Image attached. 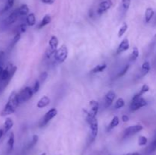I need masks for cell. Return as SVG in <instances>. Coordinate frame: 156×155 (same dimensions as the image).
<instances>
[{"instance_id":"8992f818","label":"cell","mask_w":156,"mask_h":155,"mask_svg":"<svg viewBox=\"0 0 156 155\" xmlns=\"http://www.w3.org/2000/svg\"><path fill=\"white\" fill-rule=\"evenodd\" d=\"M57 114V110L55 108H52L50 109L48 112H47V113L44 115V116L43 117V119H41V122H40V126L43 127L44 126H46L50 120L52 119L53 118H54L55 116Z\"/></svg>"},{"instance_id":"6da1fadb","label":"cell","mask_w":156,"mask_h":155,"mask_svg":"<svg viewBox=\"0 0 156 155\" xmlns=\"http://www.w3.org/2000/svg\"><path fill=\"white\" fill-rule=\"evenodd\" d=\"M20 104L19 100H18V93L15 91H13L11 93L9 98H8V102L5 104L4 109L2 110L0 115L2 116H5L12 114L15 113V110L18 108V105Z\"/></svg>"},{"instance_id":"d6986e66","label":"cell","mask_w":156,"mask_h":155,"mask_svg":"<svg viewBox=\"0 0 156 155\" xmlns=\"http://www.w3.org/2000/svg\"><path fill=\"white\" fill-rule=\"evenodd\" d=\"M14 144H15V135L14 133H10L9 136H8V141H7V146H8V150L11 151L14 147Z\"/></svg>"},{"instance_id":"60d3db41","label":"cell","mask_w":156,"mask_h":155,"mask_svg":"<svg viewBox=\"0 0 156 155\" xmlns=\"http://www.w3.org/2000/svg\"><path fill=\"white\" fill-rule=\"evenodd\" d=\"M124 155H141L138 152H133V153H128L126 154H124Z\"/></svg>"},{"instance_id":"e575fe53","label":"cell","mask_w":156,"mask_h":155,"mask_svg":"<svg viewBox=\"0 0 156 155\" xmlns=\"http://www.w3.org/2000/svg\"><path fill=\"white\" fill-rule=\"evenodd\" d=\"M40 83L39 82L38 80H37L34 83V87H33V91H34V94H36V93L38 92L39 89H40Z\"/></svg>"},{"instance_id":"484cf974","label":"cell","mask_w":156,"mask_h":155,"mask_svg":"<svg viewBox=\"0 0 156 155\" xmlns=\"http://www.w3.org/2000/svg\"><path fill=\"white\" fill-rule=\"evenodd\" d=\"M124 106H125V101H124V100L123 98H120L115 102L114 108L115 109H120V108L123 107Z\"/></svg>"},{"instance_id":"ffe728a7","label":"cell","mask_w":156,"mask_h":155,"mask_svg":"<svg viewBox=\"0 0 156 155\" xmlns=\"http://www.w3.org/2000/svg\"><path fill=\"white\" fill-rule=\"evenodd\" d=\"M154 10L152 9L151 8H147V9L145 10V21L146 23H148L151 19L152 18V17L154 16Z\"/></svg>"},{"instance_id":"8d00e7d4","label":"cell","mask_w":156,"mask_h":155,"mask_svg":"<svg viewBox=\"0 0 156 155\" xmlns=\"http://www.w3.org/2000/svg\"><path fill=\"white\" fill-rule=\"evenodd\" d=\"M25 31H26V24H21L19 27V32L21 34V33H24L25 32Z\"/></svg>"},{"instance_id":"5bb4252c","label":"cell","mask_w":156,"mask_h":155,"mask_svg":"<svg viewBox=\"0 0 156 155\" xmlns=\"http://www.w3.org/2000/svg\"><path fill=\"white\" fill-rule=\"evenodd\" d=\"M59 45V40L56 36H52L49 40V46L52 50L56 52Z\"/></svg>"},{"instance_id":"74e56055","label":"cell","mask_w":156,"mask_h":155,"mask_svg":"<svg viewBox=\"0 0 156 155\" xmlns=\"http://www.w3.org/2000/svg\"><path fill=\"white\" fill-rule=\"evenodd\" d=\"M41 1L45 4H53L55 2V0H41Z\"/></svg>"},{"instance_id":"4316f807","label":"cell","mask_w":156,"mask_h":155,"mask_svg":"<svg viewBox=\"0 0 156 155\" xmlns=\"http://www.w3.org/2000/svg\"><path fill=\"white\" fill-rule=\"evenodd\" d=\"M127 29H128V25H127L126 23H124V24L120 27L119 31H118V37H122V36L126 33V31L127 30Z\"/></svg>"},{"instance_id":"7402d4cb","label":"cell","mask_w":156,"mask_h":155,"mask_svg":"<svg viewBox=\"0 0 156 155\" xmlns=\"http://www.w3.org/2000/svg\"><path fill=\"white\" fill-rule=\"evenodd\" d=\"M107 68V64L105 63H102V64H99L98 66H95L93 69L92 70V73H99V72H102L105 69Z\"/></svg>"},{"instance_id":"8fae6325","label":"cell","mask_w":156,"mask_h":155,"mask_svg":"<svg viewBox=\"0 0 156 155\" xmlns=\"http://www.w3.org/2000/svg\"><path fill=\"white\" fill-rule=\"evenodd\" d=\"M129 40H128L127 38L123 39V40L121 41V43L119 44V46H118L117 50V54H120V53H123V52L129 50Z\"/></svg>"},{"instance_id":"4fadbf2b","label":"cell","mask_w":156,"mask_h":155,"mask_svg":"<svg viewBox=\"0 0 156 155\" xmlns=\"http://www.w3.org/2000/svg\"><path fill=\"white\" fill-rule=\"evenodd\" d=\"M50 103V99L47 96H44L42 97L39 101L37 104V107L40 109L41 108H44V107H46L47 106H48Z\"/></svg>"},{"instance_id":"30bf717a","label":"cell","mask_w":156,"mask_h":155,"mask_svg":"<svg viewBox=\"0 0 156 155\" xmlns=\"http://www.w3.org/2000/svg\"><path fill=\"white\" fill-rule=\"evenodd\" d=\"M115 98H116V94L114 91H109L106 95H105V98H104V104H105V107L106 108L109 107L112 104L113 101H114Z\"/></svg>"},{"instance_id":"cb8c5ba5","label":"cell","mask_w":156,"mask_h":155,"mask_svg":"<svg viewBox=\"0 0 156 155\" xmlns=\"http://www.w3.org/2000/svg\"><path fill=\"white\" fill-rule=\"evenodd\" d=\"M119 122H120V119L118 118V116H114V118L112 119L111 122H110L109 126H108V130H111L112 129L115 128L116 126H117L119 125Z\"/></svg>"},{"instance_id":"3957f363","label":"cell","mask_w":156,"mask_h":155,"mask_svg":"<svg viewBox=\"0 0 156 155\" xmlns=\"http://www.w3.org/2000/svg\"><path fill=\"white\" fill-rule=\"evenodd\" d=\"M68 49L66 45H62L60 48L57 49L54 54V59L57 63H64L68 57Z\"/></svg>"},{"instance_id":"2e32d148","label":"cell","mask_w":156,"mask_h":155,"mask_svg":"<svg viewBox=\"0 0 156 155\" xmlns=\"http://www.w3.org/2000/svg\"><path fill=\"white\" fill-rule=\"evenodd\" d=\"M51 17H50V14H46L45 16L43 18L42 21L39 23L38 26H37V28L41 29L42 27H45L46 25H48L50 22H51Z\"/></svg>"},{"instance_id":"f1b7e54d","label":"cell","mask_w":156,"mask_h":155,"mask_svg":"<svg viewBox=\"0 0 156 155\" xmlns=\"http://www.w3.org/2000/svg\"><path fill=\"white\" fill-rule=\"evenodd\" d=\"M14 2H15V0H7V2L6 3H5V7H4L2 12H5V11L9 10L10 8L13 6V5H14Z\"/></svg>"},{"instance_id":"7c38bea8","label":"cell","mask_w":156,"mask_h":155,"mask_svg":"<svg viewBox=\"0 0 156 155\" xmlns=\"http://www.w3.org/2000/svg\"><path fill=\"white\" fill-rule=\"evenodd\" d=\"M19 14H18V10H15L14 11L11 13V14L8 15V18L5 20V24L6 25H11L13 23H15L16 21V20L18 19Z\"/></svg>"},{"instance_id":"9a60e30c","label":"cell","mask_w":156,"mask_h":155,"mask_svg":"<svg viewBox=\"0 0 156 155\" xmlns=\"http://www.w3.org/2000/svg\"><path fill=\"white\" fill-rule=\"evenodd\" d=\"M14 125V122H13L12 119L11 118H7L5 119V122H4L3 126H2V129H3V131L5 134H6L10 129L13 127Z\"/></svg>"},{"instance_id":"836d02e7","label":"cell","mask_w":156,"mask_h":155,"mask_svg":"<svg viewBox=\"0 0 156 155\" xmlns=\"http://www.w3.org/2000/svg\"><path fill=\"white\" fill-rule=\"evenodd\" d=\"M148 150H149V152L152 153V152H154L156 150V139H154V141L150 144L149 147H148Z\"/></svg>"},{"instance_id":"1f68e13d","label":"cell","mask_w":156,"mask_h":155,"mask_svg":"<svg viewBox=\"0 0 156 155\" xmlns=\"http://www.w3.org/2000/svg\"><path fill=\"white\" fill-rule=\"evenodd\" d=\"M47 76H48V74H47V72H42V73L40 74V75L39 76V79H38V81H39V82L40 83V85L44 83V81L47 79Z\"/></svg>"},{"instance_id":"f35d334b","label":"cell","mask_w":156,"mask_h":155,"mask_svg":"<svg viewBox=\"0 0 156 155\" xmlns=\"http://www.w3.org/2000/svg\"><path fill=\"white\" fill-rule=\"evenodd\" d=\"M128 120H129V116L127 115H123L122 116V121L124 122H128Z\"/></svg>"},{"instance_id":"d6a6232c","label":"cell","mask_w":156,"mask_h":155,"mask_svg":"<svg viewBox=\"0 0 156 155\" xmlns=\"http://www.w3.org/2000/svg\"><path fill=\"white\" fill-rule=\"evenodd\" d=\"M37 141H38V135H34L33 136L32 140H31V143H30V144H29L30 148L32 147H34V146L37 144Z\"/></svg>"},{"instance_id":"83f0119b","label":"cell","mask_w":156,"mask_h":155,"mask_svg":"<svg viewBox=\"0 0 156 155\" xmlns=\"http://www.w3.org/2000/svg\"><path fill=\"white\" fill-rule=\"evenodd\" d=\"M147 141H148V139L145 136L141 135L138 138V144L139 146H144L147 144Z\"/></svg>"},{"instance_id":"b9f144b4","label":"cell","mask_w":156,"mask_h":155,"mask_svg":"<svg viewBox=\"0 0 156 155\" xmlns=\"http://www.w3.org/2000/svg\"><path fill=\"white\" fill-rule=\"evenodd\" d=\"M3 56H4V53L3 52H0V62H1V60H2V57H3Z\"/></svg>"},{"instance_id":"7bdbcfd3","label":"cell","mask_w":156,"mask_h":155,"mask_svg":"<svg viewBox=\"0 0 156 155\" xmlns=\"http://www.w3.org/2000/svg\"><path fill=\"white\" fill-rule=\"evenodd\" d=\"M2 72H3V69H2V66H0V76H1V75H2Z\"/></svg>"},{"instance_id":"ac0fdd59","label":"cell","mask_w":156,"mask_h":155,"mask_svg":"<svg viewBox=\"0 0 156 155\" xmlns=\"http://www.w3.org/2000/svg\"><path fill=\"white\" fill-rule=\"evenodd\" d=\"M26 23H27V25L30 26V27L35 25L36 18L34 13H30L27 14V18H26Z\"/></svg>"},{"instance_id":"ab89813d","label":"cell","mask_w":156,"mask_h":155,"mask_svg":"<svg viewBox=\"0 0 156 155\" xmlns=\"http://www.w3.org/2000/svg\"><path fill=\"white\" fill-rule=\"evenodd\" d=\"M4 135H5V133H4L2 126H0V139L2 138V137Z\"/></svg>"},{"instance_id":"52a82bcc","label":"cell","mask_w":156,"mask_h":155,"mask_svg":"<svg viewBox=\"0 0 156 155\" xmlns=\"http://www.w3.org/2000/svg\"><path fill=\"white\" fill-rule=\"evenodd\" d=\"M142 129H143V126L142 125H139V124L128 127V128L126 129L125 131H124L123 138H128L129 137V136L133 135L136 134L137 132L142 131Z\"/></svg>"},{"instance_id":"277c9868","label":"cell","mask_w":156,"mask_h":155,"mask_svg":"<svg viewBox=\"0 0 156 155\" xmlns=\"http://www.w3.org/2000/svg\"><path fill=\"white\" fill-rule=\"evenodd\" d=\"M33 95H34V91H33V89L31 87H25L23 89H21L18 93V100H19L20 104L29 101L32 98Z\"/></svg>"},{"instance_id":"7a4b0ae2","label":"cell","mask_w":156,"mask_h":155,"mask_svg":"<svg viewBox=\"0 0 156 155\" xmlns=\"http://www.w3.org/2000/svg\"><path fill=\"white\" fill-rule=\"evenodd\" d=\"M86 121L89 123V128H90V135L89 140L90 142H92L95 140L98 132V123L96 117L86 116Z\"/></svg>"},{"instance_id":"ba28073f","label":"cell","mask_w":156,"mask_h":155,"mask_svg":"<svg viewBox=\"0 0 156 155\" xmlns=\"http://www.w3.org/2000/svg\"><path fill=\"white\" fill-rule=\"evenodd\" d=\"M89 105H90V110L89 111H86V116L96 117L98 112V110H99V104H98V101L92 100L89 103Z\"/></svg>"},{"instance_id":"9c48e42d","label":"cell","mask_w":156,"mask_h":155,"mask_svg":"<svg viewBox=\"0 0 156 155\" xmlns=\"http://www.w3.org/2000/svg\"><path fill=\"white\" fill-rule=\"evenodd\" d=\"M112 5L113 3L111 2V0H105V1H103L99 4V6H98V10H97V13L99 15H101L103 13H105V11H107L108 9L111 8Z\"/></svg>"},{"instance_id":"ee69618b","label":"cell","mask_w":156,"mask_h":155,"mask_svg":"<svg viewBox=\"0 0 156 155\" xmlns=\"http://www.w3.org/2000/svg\"><path fill=\"white\" fill-rule=\"evenodd\" d=\"M40 155H47V153H41V154H40Z\"/></svg>"},{"instance_id":"d4e9b609","label":"cell","mask_w":156,"mask_h":155,"mask_svg":"<svg viewBox=\"0 0 156 155\" xmlns=\"http://www.w3.org/2000/svg\"><path fill=\"white\" fill-rule=\"evenodd\" d=\"M139 57V50L137 47H133V49L132 53H131L130 56H129V60L131 62H134L137 59V58Z\"/></svg>"},{"instance_id":"5b68a950","label":"cell","mask_w":156,"mask_h":155,"mask_svg":"<svg viewBox=\"0 0 156 155\" xmlns=\"http://www.w3.org/2000/svg\"><path fill=\"white\" fill-rule=\"evenodd\" d=\"M147 105V102L144 98H133L131 101L130 104V110L131 111H136L142 107H145Z\"/></svg>"},{"instance_id":"d590c367","label":"cell","mask_w":156,"mask_h":155,"mask_svg":"<svg viewBox=\"0 0 156 155\" xmlns=\"http://www.w3.org/2000/svg\"><path fill=\"white\" fill-rule=\"evenodd\" d=\"M129 65H127V66H126L125 67H124V69H123V70L121 71L120 72L119 75H118L117 76H118V77H122V76H123V75H125V74L127 72H128V70H129Z\"/></svg>"},{"instance_id":"e0dca14e","label":"cell","mask_w":156,"mask_h":155,"mask_svg":"<svg viewBox=\"0 0 156 155\" xmlns=\"http://www.w3.org/2000/svg\"><path fill=\"white\" fill-rule=\"evenodd\" d=\"M18 12L19 16H25L29 13V8L26 4H23L18 8Z\"/></svg>"},{"instance_id":"603a6c76","label":"cell","mask_w":156,"mask_h":155,"mask_svg":"<svg viewBox=\"0 0 156 155\" xmlns=\"http://www.w3.org/2000/svg\"><path fill=\"white\" fill-rule=\"evenodd\" d=\"M150 70V63L148 62H145V63L142 64V69H141V75L142 76H144V75H146Z\"/></svg>"},{"instance_id":"4dcf8cb0","label":"cell","mask_w":156,"mask_h":155,"mask_svg":"<svg viewBox=\"0 0 156 155\" xmlns=\"http://www.w3.org/2000/svg\"><path fill=\"white\" fill-rule=\"evenodd\" d=\"M21 34L20 32H18L16 34H15V37H14V38H13V40H11V47L15 46V45L16 44L18 41H19V40L21 39Z\"/></svg>"},{"instance_id":"f546056e","label":"cell","mask_w":156,"mask_h":155,"mask_svg":"<svg viewBox=\"0 0 156 155\" xmlns=\"http://www.w3.org/2000/svg\"><path fill=\"white\" fill-rule=\"evenodd\" d=\"M121 3H122V7L124 11H127L130 6L131 0H121Z\"/></svg>"},{"instance_id":"44dd1931","label":"cell","mask_w":156,"mask_h":155,"mask_svg":"<svg viewBox=\"0 0 156 155\" xmlns=\"http://www.w3.org/2000/svg\"><path fill=\"white\" fill-rule=\"evenodd\" d=\"M149 91V87H148V85H142V87L141 90L139 91V92L137 93L136 95H135L133 96V98H141L142 95L145 94V93L148 92V91Z\"/></svg>"}]
</instances>
